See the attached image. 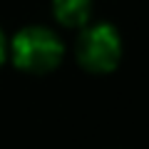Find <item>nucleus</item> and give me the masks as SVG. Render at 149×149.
Masks as SVG:
<instances>
[{
	"instance_id": "nucleus-1",
	"label": "nucleus",
	"mask_w": 149,
	"mask_h": 149,
	"mask_svg": "<svg viewBox=\"0 0 149 149\" xmlns=\"http://www.w3.org/2000/svg\"><path fill=\"white\" fill-rule=\"evenodd\" d=\"M62 42L52 30L40 25L22 27L10 42L13 62L30 74H45L55 70L62 60Z\"/></svg>"
},
{
	"instance_id": "nucleus-2",
	"label": "nucleus",
	"mask_w": 149,
	"mask_h": 149,
	"mask_svg": "<svg viewBox=\"0 0 149 149\" xmlns=\"http://www.w3.org/2000/svg\"><path fill=\"white\" fill-rule=\"evenodd\" d=\"M119 57H122V40L109 22L87 27L77 40V60L87 72H112L119 65Z\"/></svg>"
},
{
	"instance_id": "nucleus-4",
	"label": "nucleus",
	"mask_w": 149,
	"mask_h": 149,
	"mask_svg": "<svg viewBox=\"0 0 149 149\" xmlns=\"http://www.w3.org/2000/svg\"><path fill=\"white\" fill-rule=\"evenodd\" d=\"M5 60V37H3V32H0V62Z\"/></svg>"
},
{
	"instance_id": "nucleus-3",
	"label": "nucleus",
	"mask_w": 149,
	"mask_h": 149,
	"mask_svg": "<svg viewBox=\"0 0 149 149\" xmlns=\"http://www.w3.org/2000/svg\"><path fill=\"white\" fill-rule=\"evenodd\" d=\"M52 15L65 27H85L92 17V0H52Z\"/></svg>"
}]
</instances>
